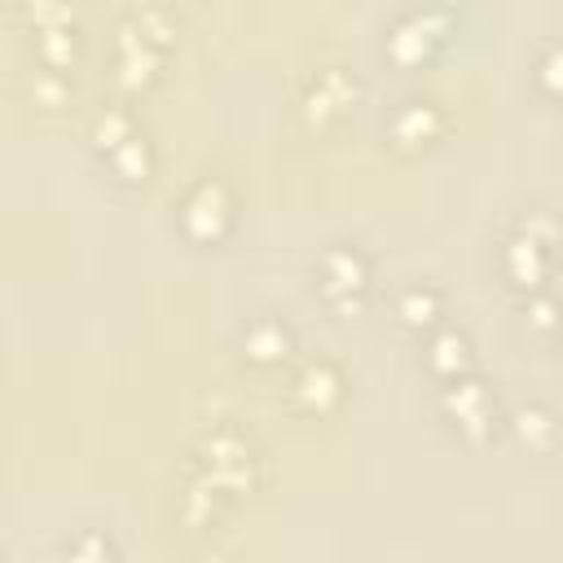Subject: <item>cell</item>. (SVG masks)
Listing matches in <instances>:
<instances>
[{
	"label": "cell",
	"instance_id": "1",
	"mask_svg": "<svg viewBox=\"0 0 563 563\" xmlns=\"http://www.w3.org/2000/svg\"><path fill=\"white\" fill-rule=\"evenodd\" d=\"M189 471H198L207 484H216L224 497H246L264 484L268 475V457L264 449L251 440V431H242L233 418H216L207 422L194 444H189Z\"/></svg>",
	"mask_w": 563,
	"mask_h": 563
},
{
	"label": "cell",
	"instance_id": "2",
	"mask_svg": "<svg viewBox=\"0 0 563 563\" xmlns=\"http://www.w3.org/2000/svg\"><path fill=\"white\" fill-rule=\"evenodd\" d=\"M554 242H559V224H554V211L545 202H532L528 211H519L493 251L501 286L510 295L550 286L554 282Z\"/></svg>",
	"mask_w": 563,
	"mask_h": 563
},
{
	"label": "cell",
	"instance_id": "3",
	"mask_svg": "<svg viewBox=\"0 0 563 563\" xmlns=\"http://www.w3.org/2000/svg\"><path fill=\"white\" fill-rule=\"evenodd\" d=\"M374 277H378V264L361 238H330L325 246H317L312 290L330 312L339 317L361 312L374 295Z\"/></svg>",
	"mask_w": 563,
	"mask_h": 563
},
{
	"label": "cell",
	"instance_id": "4",
	"mask_svg": "<svg viewBox=\"0 0 563 563\" xmlns=\"http://www.w3.org/2000/svg\"><path fill=\"white\" fill-rule=\"evenodd\" d=\"M453 26H457V9H449L444 0H409L383 26V57L396 70H422L453 40Z\"/></svg>",
	"mask_w": 563,
	"mask_h": 563
},
{
	"label": "cell",
	"instance_id": "5",
	"mask_svg": "<svg viewBox=\"0 0 563 563\" xmlns=\"http://www.w3.org/2000/svg\"><path fill=\"white\" fill-rule=\"evenodd\" d=\"M172 229L189 246H224L238 233V194L224 176L202 172L172 198Z\"/></svg>",
	"mask_w": 563,
	"mask_h": 563
},
{
	"label": "cell",
	"instance_id": "6",
	"mask_svg": "<svg viewBox=\"0 0 563 563\" xmlns=\"http://www.w3.org/2000/svg\"><path fill=\"white\" fill-rule=\"evenodd\" d=\"M435 413L466 449H488L501 431V396L479 369L435 383Z\"/></svg>",
	"mask_w": 563,
	"mask_h": 563
},
{
	"label": "cell",
	"instance_id": "7",
	"mask_svg": "<svg viewBox=\"0 0 563 563\" xmlns=\"http://www.w3.org/2000/svg\"><path fill=\"white\" fill-rule=\"evenodd\" d=\"M286 369H290L286 374V405H290V413L321 422V418H334L343 409V400L352 391V378H347V369L334 356H325V352L295 356Z\"/></svg>",
	"mask_w": 563,
	"mask_h": 563
},
{
	"label": "cell",
	"instance_id": "8",
	"mask_svg": "<svg viewBox=\"0 0 563 563\" xmlns=\"http://www.w3.org/2000/svg\"><path fill=\"white\" fill-rule=\"evenodd\" d=\"M361 92H365V84H361L347 66H339V62L317 66V70L299 84V97H295L299 123L321 136V132H330V128L361 101Z\"/></svg>",
	"mask_w": 563,
	"mask_h": 563
},
{
	"label": "cell",
	"instance_id": "9",
	"mask_svg": "<svg viewBox=\"0 0 563 563\" xmlns=\"http://www.w3.org/2000/svg\"><path fill=\"white\" fill-rule=\"evenodd\" d=\"M233 352L255 374H277L299 356V330L282 312H251L233 330Z\"/></svg>",
	"mask_w": 563,
	"mask_h": 563
},
{
	"label": "cell",
	"instance_id": "10",
	"mask_svg": "<svg viewBox=\"0 0 563 563\" xmlns=\"http://www.w3.org/2000/svg\"><path fill=\"white\" fill-rule=\"evenodd\" d=\"M449 132V110L435 92H405L383 119V145L391 154H422Z\"/></svg>",
	"mask_w": 563,
	"mask_h": 563
},
{
	"label": "cell",
	"instance_id": "11",
	"mask_svg": "<svg viewBox=\"0 0 563 563\" xmlns=\"http://www.w3.org/2000/svg\"><path fill=\"white\" fill-rule=\"evenodd\" d=\"M163 66H167V48L150 44L136 31V22L123 13L114 22V31H110V79H114V88L128 92V97L132 92H145L163 75Z\"/></svg>",
	"mask_w": 563,
	"mask_h": 563
},
{
	"label": "cell",
	"instance_id": "12",
	"mask_svg": "<svg viewBox=\"0 0 563 563\" xmlns=\"http://www.w3.org/2000/svg\"><path fill=\"white\" fill-rule=\"evenodd\" d=\"M418 365L427 369L431 383H444L453 374H466L475 369V339L462 321L444 317L435 321L427 334H418Z\"/></svg>",
	"mask_w": 563,
	"mask_h": 563
},
{
	"label": "cell",
	"instance_id": "13",
	"mask_svg": "<svg viewBox=\"0 0 563 563\" xmlns=\"http://www.w3.org/2000/svg\"><path fill=\"white\" fill-rule=\"evenodd\" d=\"M229 501H233V497H224L216 484H207L198 471L185 466L180 479H176V501H172V510H176V523H180L189 537H211V532L224 523Z\"/></svg>",
	"mask_w": 563,
	"mask_h": 563
},
{
	"label": "cell",
	"instance_id": "14",
	"mask_svg": "<svg viewBox=\"0 0 563 563\" xmlns=\"http://www.w3.org/2000/svg\"><path fill=\"white\" fill-rule=\"evenodd\" d=\"M449 317V295L440 282L431 277H409L391 290V321L405 330V334H427L435 321Z\"/></svg>",
	"mask_w": 563,
	"mask_h": 563
},
{
	"label": "cell",
	"instance_id": "15",
	"mask_svg": "<svg viewBox=\"0 0 563 563\" xmlns=\"http://www.w3.org/2000/svg\"><path fill=\"white\" fill-rule=\"evenodd\" d=\"M101 172H106V180L119 185V189H141V185H150L154 172H158V145H154V136H150L145 128H132L119 145H110V150L101 154Z\"/></svg>",
	"mask_w": 563,
	"mask_h": 563
},
{
	"label": "cell",
	"instance_id": "16",
	"mask_svg": "<svg viewBox=\"0 0 563 563\" xmlns=\"http://www.w3.org/2000/svg\"><path fill=\"white\" fill-rule=\"evenodd\" d=\"M501 427L532 453V457H550L554 444H559V418L545 400H528V405H515L510 413H501Z\"/></svg>",
	"mask_w": 563,
	"mask_h": 563
},
{
	"label": "cell",
	"instance_id": "17",
	"mask_svg": "<svg viewBox=\"0 0 563 563\" xmlns=\"http://www.w3.org/2000/svg\"><path fill=\"white\" fill-rule=\"evenodd\" d=\"M26 31H31V53H35L40 66H53V70H75V66H79L84 40H79V26H75V22L26 26Z\"/></svg>",
	"mask_w": 563,
	"mask_h": 563
},
{
	"label": "cell",
	"instance_id": "18",
	"mask_svg": "<svg viewBox=\"0 0 563 563\" xmlns=\"http://www.w3.org/2000/svg\"><path fill=\"white\" fill-rule=\"evenodd\" d=\"M132 128H141V119H136V110H132L128 97L101 101V106L92 110V119H88V145H92V154L101 158V154H106L110 145H119Z\"/></svg>",
	"mask_w": 563,
	"mask_h": 563
},
{
	"label": "cell",
	"instance_id": "19",
	"mask_svg": "<svg viewBox=\"0 0 563 563\" xmlns=\"http://www.w3.org/2000/svg\"><path fill=\"white\" fill-rule=\"evenodd\" d=\"M128 18L136 22V31H141L150 44H158V48H172V44H176L180 18H176L172 4H163V0H141V4L128 9Z\"/></svg>",
	"mask_w": 563,
	"mask_h": 563
},
{
	"label": "cell",
	"instance_id": "20",
	"mask_svg": "<svg viewBox=\"0 0 563 563\" xmlns=\"http://www.w3.org/2000/svg\"><path fill=\"white\" fill-rule=\"evenodd\" d=\"M26 92H31V101L44 106V110H62V106L75 101L70 70H53V66H40V62L26 70Z\"/></svg>",
	"mask_w": 563,
	"mask_h": 563
},
{
	"label": "cell",
	"instance_id": "21",
	"mask_svg": "<svg viewBox=\"0 0 563 563\" xmlns=\"http://www.w3.org/2000/svg\"><path fill=\"white\" fill-rule=\"evenodd\" d=\"M519 299V317H523V330L550 347L554 343V286H537V290H523L515 295Z\"/></svg>",
	"mask_w": 563,
	"mask_h": 563
},
{
	"label": "cell",
	"instance_id": "22",
	"mask_svg": "<svg viewBox=\"0 0 563 563\" xmlns=\"http://www.w3.org/2000/svg\"><path fill=\"white\" fill-rule=\"evenodd\" d=\"M559 66H563L559 44H554V40H541V44L532 48V62H528V84H532L537 101H545V106L559 101Z\"/></svg>",
	"mask_w": 563,
	"mask_h": 563
},
{
	"label": "cell",
	"instance_id": "23",
	"mask_svg": "<svg viewBox=\"0 0 563 563\" xmlns=\"http://www.w3.org/2000/svg\"><path fill=\"white\" fill-rule=\"evenodd\" d=\"M57 554H66V559H119L123 545L106 528H79L75 537H66L57 545Z\"/></svg>",
	"mask_w": 563,
	"mask_h": 563
},
{
	"label": "cell",
	"instance_id": "24",
	"mask_svg": "<svg viewBox=\"0 0 563 563\" xmlns=\"http://www.w3.org/2000/svg\"><path fill=\"white\" fill-rule=\"evenodd\" d=\"M26 26H53V22H75V0H13Z\"/></svg>",
	"mask_w": 563,
	"mask_h": 563
},
{
	"label": "cell",
	"instance_id": "25",
	"mask_svg": "<svg viewBox=\"0 0 563 563\" xmlns=\"http://www.w3.org/2000/svg\"><path fill=\"white\" fill-rule=\"evenodd\" d=\"M444 4H449V9H457V4H466V0H444Z\"/></svg>",
	"mask_w": 563,
	"mask_h": 563
}]
</instances>
